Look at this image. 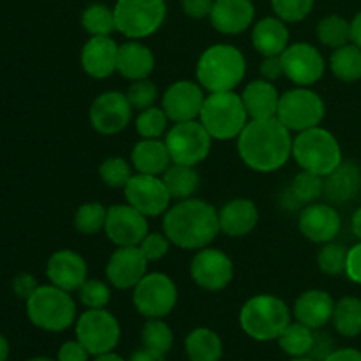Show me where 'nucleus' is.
Instances as JSON below:
<instances>
[{"label": "nucleus", "mask_w": 361, "mask_h": 361, "mask_svg": "<svg viewBox=\"0 0 361 361\" xmlns=\"http://www.w3.org/2000/svg\"><path fill=\"white\" fill-rule=\"evenodd\" d=\"M291 130L275 118L249 120L238 136V155L256 173H274L293 157Z\"/></svg>", "instance_id": "nucleus-1"}, {"label": "nucleus", "mask_w": 361, "mask_h": 361, "mask_svg": "<svg viewBox=\"0 0 361 361\" xmlns=\"http://www.w3.org/2000/svg\"><path fill=\"white\" fill-rule=\"evenodd\" d=\"M162 233L171 245L183 250L210 247L221 233L219 210L200 197L176 201L162 215Z\"/></svg>", "instance_id": "nucleus-2"}, {"label": "nucleus", "mask_w": 361, "mask_h": 361, "mask_svg": "<svg viewBox=\"0 0 361 361\" xmlns=\"http://www.w3.org/2000/svg\"><path fill=\"white\" fill-rule=\"evenodd\" d=\"M247 74V60L242 49L233 44H212L196 62V80L208 94L235 92Z\"/></svg>", "instance_id": "nucleus-3"}, {"label": "nucleus", "mask_w": 361, "mask_h": 361, "mask_svg": "<svg viewBox=\"0 0 361 361\" xmlns=\"http://www.w3.org/2000/svg\"><path fill=\"white\" fill-rule=\"evenodd\" d=\"M291 309L282 298L268 293L254 295L242 305L238 314L243 334L257 342L277 341L291 323Z\"/></svg>", "instance_id": "nucleus-4"}, {"label": "nucleus", "mask_w": 361, "mask_h": 361, "mask_svg": "<svg viewBox=\"0 0 361 361\" xmlns=\"http://www.w3.org/2000/svg\"><path fill=\"white\" fill-rule=\"evenodd\" d=\"M25 305L28 321L35 328L49 334L66 331L78 319L76 302L71 293L53 284L39 286Z\"/></svg>", "instance_id": "nucleus-5"}, {"label": "nucleus", "mask_w": 361, "mask_h": 361, "mask_svg": "<svg viewBox=\"0 0 361 361\" xmlns=\"http://www.w3.org/2000/svg\"><path fill=\"white\" fill-rule=\"evenodd\" d=\"M293 159L300 169L326 176L342 164V148L337 137L317 126L293 137Z\"/></svg>", "instance_id": "nucleus-6"}, {"label": "nucleus", "mask_w": 361, "mask_h": 361, "mask_svg": "<svg viewBox=\"0 0 361 361\" xmlns=\"http://www.w3.org/2000/svg\"><path fill=\"white\" fill-rule=\"evenodd\" d=\"M200 120L214 140H238L242 130L249 123V115L242 97L236 92H215L204 99Z\"/></svg>", "instance_id": "nucleus-7"}, {"label": "nucleus", "mask_w": 361, "mask_h": 361, "mask_svg": "<svg viewBox=\"0 0 361 361\" xmlns=\"http://www.w3.org/2000/svg\"><path fill=\"white\" fill-rule=\"evenodd\" d=\"M116 32L127 39H147L159 32L168 16L166 0H116Z\"/></svg>", "instance_id": "nucleus-8"}, {"label": "nucleus", "mask_w": 361, "mask_h": 361, "mask_svg": "<svg viewBox=\"0 0 361 361\" xmlns=\"http://www.w3.org/2000/svg\"><path fill=\"white\" fill-rule=\"evenodd\" d=\"M326 106L323 97L310 87H295L281 94L277 118L288 127L291 133L312 129L321 126Z\"/></svg>", "instance_id": "nucleus-9"}, {"label": "nucleus", "mask_w": 361, "mask_h": 361, "mask_svg": "<svg viewBox=\"0 0 361 361\" xmlns=\"http://www.w3.org/2000/svg\"><path fill=\"white\" fill-rule=\"evenodd\" d=\"M76 338L92 356L115 351L122 337V328L115 314L108 309H87L74 323Z\"/></svg>", "instance_id": "nucleus-10"}, {"label": "nucleus", "mask_w": 361, "mask_h": 361, "mask_svg": "<svg viewBox=\"0 0 361 361\" xmlns=\"http://www.w3.org/2000/svg\"><path fill=\"white\" fill-rule=\"evenodd\" d=\"M134 309L147 319H164L178 303V288L162 271L147 274L133 289Z\"/></svg>", "instance_id": "nucleus-11"}, {"label": "nucleus", "mask_w": 361, "mask_h": 361, "mask_svg": "<svg viewBox=\"0 0 361 361\" xmlns=\"http://www.w3.org/2000/svg\"><path fill=\"white\" fill-rule=\"evenodd\" d=\"M169 155L175 164L197 166L210 155L214 137L200 120L173 123L164 136Z\"/></svg>", "instance_id": "nucleus-12"}, {"label": "nucleus", "mask_w": 361, "mask_h": 361, "mask_svg": "<svg viewBox=\"0 0 361 361\" xmlns=\"http://www.w3.org/2000/svg\"><path fill=\"white\" fill-rule=\"evenodd\" d=\"M189 274L197 288L208 293H217L231 284L235 277V264L224 250L210 245L196 250L190 259Z\"/></svg>", "instance_id": "nucleus-13"}, {"label": "nucleus", "mask_w": 361, "mask_h": 361, "mask_svg": "<svg viewBox=\"0 0 361 361\" xmlns=\"http://www.w3.org/2000/svg\"><path fill=\"white\" fill-rule=\"evenodd\" d=\"M133 111V106L123 92L106 90L92 101L88 120L95 133L102 136H115L129 127Z\"/></svg>", "instance_id": "nucleus-14"}, {"label": "nucleus", "mask_w": 361, "mask_h": 361, "mask_svg": "<svg viewBox=\"0 0 361 361\" xmlns=\"http://www.w3.org/2000/svg\"><path fill=\"white\" fill-rule=\"evenodd\" d=\"M284 76L296 87H312L326 71L323 53L310 42H293L281 55Z\"/></svg>", "instance_id": "nucleus-15"}, {"label": "nucleus", "mask_w": 361, "mask_h": 361, "mask_svg": "<svg viewBox=\"0 0 361 361\" xmlns=\"http://www.w3.org/2000/svg\"><path fill=\"white\" fill-rule=\"evenodd\" d=\"M126 203L136 208L145 217H159L171 207V196L168 192L162 176L136 173L123 187Z\"/></svg>", "instance_id": "nucleus-16"}, {"label": "nucleus", "mask_w": 361, "mask_h": 361, "mask_svg": "<svg viewBox=\"0 0 361 361\" xmlns=\"http://www.w3.org/2000/svg\"><path fill=\"white\" fill-rule=\"evenodd\" d=\"M104 233L109 242L115 243L116 247L140 245L145 236L150 233L148 217H145L129 203L111 204L108 208Z\"/></svg>", "instance_id": "nucleus-17"}, {"label": "nucleus", "mask_w": 361, "mask_h": 361, "mask_svg": "<svg viewBox=\"0 0 361 361\" xmlns=\"http://www.w3.org/2000/svg\"><path fill=\"white\" fill-rule=\"evenodd\" d=\"M204 99V88L197 81L178 80L166 88L161 99V108L168 115L169 122H190L200 118Z\"/></svg>", "instance_id": "nucleus-18"}, {"label": "nucleus", "mask_w": 361, "mask_h": 361, "mask_svg": "<svg viewBox=\"0 0 361 361\" xmlns=\"http://www.w3.org/2000/svg\"><path fill=\"white\" fill-rule=\"evenodd\" d=\"M148 259L137 245L116 247L106 264V279L109 284L120 291L134 289L137 282L148 274Z\"/></svg>", "instance_id": "nucleus-19"}, {"label": "nucleus", "mask_w": 361, "mask_h": 361, "mask_svg": "<svg viewBox=\"0 0 361 361\" xmlns=\"http://www.w3.org/2000/svg\"><path fill=\"white\" fill-rule=\"evenodd\" d=\"M342 221L337 208L326 203H310L302 208L298 215V229L309 242L323 243L334 242L341 233Z\"/></svg>", "instance_id": "nucleus-20"}, {"label": "nucleus", "mask_w": 361, "mask_h": 361, "mask_svg": "<svg viewBox=\"0 0 361 361\" xmlns=\"http://www.w3.org/2000/svg\"><path fill=\"white\" fill-rule=\"evenodd\" d=\"M46 277L49 284L67 293H76L88 279V264L76 250H55L46 263Z\"/></svg>", "instance_id": "nucleus-21"}, {"label": "nucleus", "mask_w": 361, "mask_h": 361, "mask_svg": "<svg viewBox=\"0 0 361 361\" xmlns=\"http://www.w3.org/2000/svg\"><path fill=\"white\" fill-rule=\"evenodd\" d=\"M208 18L219 34L238 35L254 25L256 7L252 0H215Z\"/></svg>", "instance_id": "nucleus-22"}, {"label": "nucleus", "mask_w": 361, "mask_h": 361, "mask_svg": "<svg viewBox=\"0 0 361 361\" xmlns=\"http://www.w3.org/2000/svg\"><path fill=\"white\" fill-rule=\"evenodd\" d=\"M118 46L111 35H94L81 48L80 62L85 73L94 80H104L116 73Z\"/></svg>", "instance_id": "nucleus-23"}, {"label": "nucleus", "mask_w": 361, "mask_h": 361, "mask_svg": "<svg viewBox=\"0 0 361 361\" xmlns=\"http://www.w3.org/2000/svg\"><path fill=\"white\" fill-rule=\"evenodd\" d=\"M259 222V210L256 203L247 197H235L219 208L221 233L229 238H243L256 229Z\"/></svg>", "instance_id": "nucleus-24"}, {"label": "nucleus", "mask_w": 361, "mask_h": 361, "mask_svg": "<svg viewBox=\"0 0 361 361\" xmlns=\"http://www.w3.org/2000/svg\"><path fill=\"white\" fill-rule=\"evenodd\" d=\"M335 300L324 289H307L296 298L293 316L312 330H321L334 317Z\"/></svg>", "instance_id": "nucleus-25"}, {"label": "nucleus", "mask_w": 361, "mask_h": 361, "mask_svg": "<svg viewBox=\"0 0 361 361\" xmlns=\"http://www.w3.org/2000/svg\"><path fill=\"white\" fill-rule=\"evenodd\" d=\"M250 120H264L277 116L281 94L271 81L257 78L249 81L240 94Z\"/></svg>", "instance_id": "nucleus-26"}, {"label": "nucleus", "mask_w": 361, "mask_h": 361, "mask_svg": "<svg viewBox=\"0 0 361 361\" xmlns=\"http://www.w3.org/2000/svg\"><path fill=\"white\" fill-rule=\"evenodd\" d=\"M155 69L154 51L141 41L130 39L118 46V59H116V73L129 81L150 78Z\"/></svg>", "instance_id": "nucleus-27"}, {"label": "nucleus", "mask_w": 361, "mask_h": 361, "mask_svg": "<svg viewBox=\"0 0 361 361\" xmlns=\"http://www.w3.org/2000/svg\"><path fill=\"white\" fill-rule=\"evenodd\" d=\"M289 37L291 35H289L288 23L275 14L256 21L252 25V34H250L254 49L263 56L282 55L284 49L291 44Z\"/></svg>", "instance_id": "nucleus-28"}, {"label": "nucleus", "mask_w": 361, "mask_h": 361, "mask_svg": "<svg viewBox=\"0 0 361 361\" xmlns=\"http://www.w3.org/2000/svg\"><path fill=\"white\" fill-rule=\"evenodd\" d=\"M361 190V168L355 162L342 161L330 175L324 176V196L335 204L355 200Z\"/></svg>", "instance_id": "nucleus-29"}, {"label": "nucleus", "mask_w": 361, "mask_h": 361, "mask_svg": "<svg viewBox=\"0 0 361 361\" xmlns=\"http://www.w3.org/2000/svg\"><path fill=\"white\" fill-rule=\"evenodd\" d=\"M168 145L164 140H143L141 137L130 152V164L136 173L162 176L171 166Z\"/></svg>", "instance_id": "nucleus-30"}, {"label": "nucleus", "mask_w": 361, "mask_h": 361, "mask_svg": "<svg viewBox=\"0 0 361 361\" xmlns=\"http://www.w3.org/2000/svg\"><path fill=\"white\" fill-rule=\"evenodd\" d=\"M185 355L189 361H221L224 356L221 335L210 328H194L185 337Z\"/></svg>", "instance_id": "nucleus-31"}, {"label": "nucleus", "mask_w": 361, "mask_h": 361, "mask_svg": "<svg viewBox=\"0 0 361 361\" xmlns=\"http://www.w3.org/2000/svg\"><path fill=\"white\" fill-rule=\"evenodd\" d=\"M168 192L171 200L182 201L194 197L196 190L200 189V173H197L196 166H185V164H175L171 162L168 169L162 175Z\"/></svg>", "instance_id": "nucleus-32"}, {"label": "nucleus", "mask_w": 361, "mask_h": 361, "mask_svg": "<svg viewBox=\"0 0 361 361\" xmlns=\"http://www.w3.org/2000/svg\"><path fill=\"white\" fill-rule=\"evenodd\" d=\"M314 341H316V330L300 321H291L277 338V344L289 358H300V356H310Z\"/></svg>", "instance_id": "nucleus-33"}, {"label": "nucleus", "mask_w": 361, "mask_h": 361, "mask_svg": "<svg viewBox=\"0 0 361 361\" xmlns=\"http://www.w3.org/2000/svg\"><path fill=\"white\" fill-rule=\"evenodd\" d=\"M335 330L345 338H355L361 334V300L356 296H344L335 302L334 317Z\"/></svg>", "instance_id": "nucleus-34"}, {"label": "nucleus", "mask_w": 361, "mask_h": 361, "mask_svg": "<svg viewBox=\"0 0 361 361\" xmlns=\"http://www.w3.org/2000/svg\"><path fill=\"white\" fill-rule=\"evenodd\" d=\"M330 71L342 83H355L361 80V48L349 42L334 49L330 56Z\"/></svg>", "instance_id": "nucleus-35"}, {"label": "nucleus", "mask_w": 361, "mask_h": 361, "mask_svg": "<svg viewBox=\"0 0 361 361\" xmlns=\"http://www.w3.org/2000/svg\"><path fill=\"white\" fill-rule=\"evenodd\" d=\"M317 41L331 49L342 48L351 42V21L341 14H328L317 23Z\"/></svg>", "instance_id": "nucleus-36"}, {"label": "nucleus", "mask_w": 361, "mask_h": 361, "mask_svg": "<svg viewBox=\"0 0 361 361\" xmlns=\"http://www.w3.org/2000/svg\"><path fill=\"white\" fill-rule=\"evenodd\" d=\"M288 194L289 197L302 208L305 207V204L316 203V201L324 194V176L302 169V171L293 178L291 185H289L288 189Z\"/></svg>", "instance_id": "nucleus-37"}, {"label": "nucleus", "mask_w": 361, "mask_h": 361, "mask_svg": "<svg viewBox=\"0 0 361 361\" xmlns=\"http://www.w3.org/2000/svg\"><path fill=\"white\" fill-rule=\"evenodd\" d=\"M81 27L90 37L94 35H111L116 32V20L113 7L94 2L81 13Z\"/></svg>", "instance_id": "nucleus-38"}, {"label": "nucleus", "mask_w": 361, "mask_h": 361, "mask_svg": "<svg viewBox=\"0 0 361 361\" xmlns=\"http://www.w3.org/2000/svg\"><path fill=\"white\" fill-rule=\"evenodd\" d=\"M175 342L171 326L164 319H147L141 328V344L157 355H168Z\"/></svg>", "instance_id": "nucleus-39"}, {"label": "nucleus", "mask_w": 361, "mask_h": 361, "mask_svg": "<svg viewBox=\"0 0 361 361\" xmlns=\"http://www.w3.org/2000/svg\"><path fill=\"white\" fill-rule=\"evenodd\" d=\"M106 217H108V208L104 204L97 203V201L83 203L78 207L76 214H74V228L80 235H97L99 231L104 229Z\"/></svg>", "instance_id": "nucleus-40"}, {"label": "nucleus", "mask_w": 361, "mask_h": 361, "mask_svg": "<svg viewBox=\"0 0 361 361\" xmlns=\"http://www.w3.org/2000/svg\"><path fill=\"white\" fill-rule=\"evenodd\" d=\"M168 123V115L164 113V109L157 108V106H152V108L140 111L136 120H134L136 133L143 140H161V137H164L169 129Z\"/></svg>", "instance_id": "nucleus-41"}, {"label": "nucleus", "mask_w": 361, "mask_h": 361, "mask_svg": "<svg viewBox=\"0 0 361 361\" xmlns=\"http://www.w3.org/2000/svg\"><path fill=\"white\" fill-rule=\"evenodd\" d=\"M99 176L109 189H123L133 178V164L123 157H108L99 166Z\"/></svg>", "instance_id": "nucleus-42"}, {"label": "nucleus", "mask_w": 361, "mask_h": 361, "mask_svg": "<svg viewBox=\"0 0 361 361\" xmlns=\"http://www.w3.org/2000/svg\"><path fill=\"white\" fill-rule=\"evenodd\" d=\"M348 250L342 243L328 242L323 243L321 250L317 252V267L323 274L337 277L345 274V264H348Z\"/></svg>", "instance_id": "nucleus-43"}, {"label": "nucleus", "mask_w": 361, "mask_h": 361, "mask_svg": "<svg viewBox=\"0 0 361 361\" xmlns=\"http://www.w3.org/2000/svg\"><path fill=\"white\" fill-rule=\"evenodd\" d=\"M76 293L85 309H106L111 302V288L97 279H87Z\"/></svg>", "instance_id": "nucleus-44"}, {"label": "nucleus", "mask_w": 361, "mask_h": 361, "mask_svg": "<svg viewBox=\"0 0 361 361\" xmlns=\"http://www.w3.org/2000/svg\"><path fill=\"white\" fill-rule=\"evenodd\" d=\"M126 95L127 99H129L133 109L143 111V109L155 106V101L159 99V90L157 85H155L150 78H145V80L130 81Z\"/></svg>", "instance_id": "nucleus-45"}, {"label": "nucleus", "mask_w": 361, "mask_h": 361, "mask_svg": "<svg viewBox=\"0 0 361 361\" xmlns=\"http://www.w3.org/2000/svg\"><path fill=\"white\" fill-rule=\"evenodd\" d=\"M316 0H271V9L286 23H300L314 9Z\"/></svg>", "instance_id": "nucleus-46"}, {"label": "nucleus", "mask_w": 361, "mask_h": 361, "mask_svg": "<svg viewBox=\"0 0 361 361\" xmlns=\"http://www.w3.org/2000/svg\"><path fill=\"white\" fill-rule=\"evenodd\" d=\"M137 247H140L141 252L145 254V257L150 263V261H161L162 257L168 256L171 242H169L164 233H148Z\"/></svg>", "instance_id": "nucleus-47"}, {"label": "nucleus", "mask_w": 361, "mask_h": 361, "mask_svg": "<svg viewBox=\"0 0 361 361\" xmlns=\"http://www.w3.org/2000/svg\"><path fill=\"white\" fill-rule=\"evenodd\" d=\"M90 353L85 349V345L81 344L78 338L74 341L63 342L59 348V353H56V361H88L90 360Z\"/></svg>", "instance_id": "nucleus-48"}, {"label": "nucleus", "mask_w": 361, "mask_h": 361, "mask_svg": "<svg viewBox=\"0 0 361 361\" xmlns=\"http://www.w3.org/2000/svg\"><path fill=\"white\" fill-rule=\"evenodd\" d=\"M37 288H39L37 279H35L32 274H27V271L18 274L16 277L13 279V293L18 296V298L25 300V302L34 295V291Z\"/></svg>", "instance_id": "nucleus-49"}, {"label": "nucleus", "mask_w": 361, "mask_h": 361, "mask_svg": "<svg viewBox=\"0 0 361 361\" xmlns=\"http://www.w3.org/2000/svg\"><path fill=\"white\" fill-rule=\"evenodd\" d=\"M259 74L263 80L271 81V83L281 80V78L284 76V67H282L281 55L263 56V62H261L259 66Z\"/></svg>", "instance_id": "nucleus-50"}, {"label": "nucleus", "mask_w": 361, "mask_h": 361, "mask_svg": "<svg viewBox=\"0 0 361 361\" xmlns=\"http://www.w3.org/2000/svg\"><path fill=\"white\" fill-rule=\"evenodd\" d=\"M215 0H180L183 13L192 20H203L212 13Z\"/></svg>", "instance_id": "nucleus-51"}, {"label": "nucleus", "mask_w": 361, "mask_h": 361, "mask_svg": "<svg viewBox=\"0 0 361 361\" xmlns=\"http://www.w3.org/2000/svg\"><path fill=\"white\" fill-rule=\"evenodd\" d=\"M345 275L351 282L361 286V242L353 245L348 250V264H345Z\"/></svg>", "instance_id": "nucleus-52"}, {"label": "nucleus", "mask_w": 361, "mask_h": 361, "mask_svg": "<svg viewBox=\"0 0 361 361\" xmlns=\"http://www.w3.org/2000/svg\"><path fill=\"white\" fill-rule=\"evenodd\" d=\"M331 351H335V348L330 335L321 334L319 330H316V341H314V349L312 353H310V356L316 358L317 361H323Z\"/></svg>", "instance_id": "nucleus-53"}, {"label": "nucleus", "mask_w": 361, "mask_h": 361, "mask_svg": "<svg viewBox=\"0 0 361 361\" xmlns=\"http://www.w3.org/2000/svg\"><path fill=\"white\" fill-rule=\"evenodd\" d=\"M323 361H361V351L355 348L335 349Z\"/></svg>", "instance_id": "nucleus-54"}, {"label": "nucleus", "mask_w": 361, "mask_h": 361, "mask_svg": "<svg viewBox=\"0 0 361 361\" xmlns=\"http://www.w3.org/2000/svg\"><path fill=\"white\" fill-rule=\"evenodd\" d=\"M127 361H166L164 355H157V353H152L148 349H137L133 355L129 356Z\"/></svg>", "instance_id": "nucleus-55"}, {"label": "nucleus", "mask_w": 361, "mask_h": 361, "mask_svg": "<svg viewBox=\"0 0 361 361\" xmlns=\"http://www.w3.org/2000/svg\"><path fill=\"white\" fill-rule=\"evenodd\" d=\"M351 42L361 48V11L351 20Z\"/></svg>", "instance_id": "nucleus-56"}, {"label": "nucleus", "mask_w": 361, "mask_h": 361, "mask_svg": "<svg viewBox=\"0 0 361 361\" xmlns=\"http://www.w3.org/2000/svg\"><path fill=\"white\" fill-rule=\"evenodd\" d=\"M351 229H353V235L356 236V238L361 242V208L353 214V219H351Z\"/></svg>", "instance_id": "nucleus-57"}, {"label": "nucleus", "mask_w": 361, "mask_h": 361, "mask_svg": "<svg viewBox=\"0 0 361 361\" xmlns=\"http://www.w3.org/2000/svg\"><path fill=\"white\" fill-rule=\"evenodd\" d=\"M9 353H11L9 341H7V338L0 334V361L9 360Z\"/></svg>", "instance_id": "nucleus-58"}, {"label": "nucleus", "mask_w": 361, "mask_h": 361, "mask_svg": "<svg viewBox=\"0 0 361 361\" xmlns=\"http://www.w3.org/2000/svg\"><path fill=\"white\" fill-rule=\"evenodd\" d=\"M94 361H127V360L122 358L120 355H116L115 351H111V353H104V355L94 356Z\"/></svg>", "instance_id": "nucleus-59"}, {"label": "nucleus", "mask_w": 361, "mask_h": 361, "mask_svg": "<svg viewBox=\"0 0 361 361\" xmlns=\"http://www.w3.org/2000/svg\"><path fill=\"white\" fill-rule=\"evenodd\" d=\"M27 361H56V360L48 358V356H34V358H30V360H27Z\"/></svg>", "instance_id": "nucleus-60"}, {"label": "nucleus", "mask_w": 361, "mask_h": 361, "mask_svg": "<svg viewBox=\"0 0 361 361\" xmlns=\"http://www.w3.org/2000/svg\"><path fill=\"white\" fill-rule=\"evenodd\" d=\"M289 361H317V360L312 358V356H300V358H291Z\"/></svg>", "instance_id": "nucleus-61"}]
</instances>
